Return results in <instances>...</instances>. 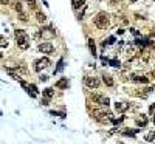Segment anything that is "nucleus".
I'll use <instances>...</instances> for the list:
<instances>
[{"label":"nucleus","mask_w":155,"mask_h":144,"mask_svg":"<svg viewBox=\"0 0 155 144\" xmlns=\"http://www.w3.org/2000/svg\"><path fill=\"white\" fill-rule=\"evenodd\" d=\"M130 2H138V0H130Z\"/></svg>","instance_id":"c9c22d12"},{"label":"nucleus","mask_w":155,"mask_h":144,"mask_svg":"<svg viewBox=\"0 0 155 144\" xmlns=\"http://www.w3.org/2000/svg\"><path fill=\"white\" fill-rule=\"evenodd\" d=\"M84 84L87 85V87H90V88H98L99 85H101V81H99L98 78H95V76H84Z\"/></svg>","instance_id":"39448f33"},{"label":"nucleus","mask_w":155,"mask_h":144,"mask_svg":"<svg viewBox=\"0 0 155 144\" xmlns=\"http://www.w3.org/2000/svg\"><path fill=\"white\" fill-rule=\"evenodd\" d=\"M62 70H64V59H59V64H58V68L54 70V75L59 73V71H62Z\"/></svg>","instance_id":"4be33fe9"},{"label":"nucleus","mask_w":155,"mask_h":144,"mask_svg":"<svg viewBox=\"0 0 155 144\" xmlns=\"http://www.w3.org/2000/svg\"><path fill=\"white\" fill-rule=\"evenodd\" d=\"M50 64H51V62H50L48 57H40V59H37L34 62V71H37V73H39V71H42L47 67H50Z\"/></svg>","instance_id":"20e7f679"},{"label":"nucleus","mask_w":155,"mask_h":144,"mask_svg":"<svg viewBox=\"0 0 155 144\" xmlns=\"http://www.w3.org/2000/svg\"><path fill=\"white\" fill-rule=\"evenodd\" d=\"M50 104V99H47V98H42V105H48Z\"/></svg>","instance_id":"c756f323"},{"label":"nucleus","mask_w":155,"mask_h":144,"mask_svg":"<svg viewBox=\"0 0 155 144\" xmlns=\"http://www.w3.org/2000/svg\"><path fill=\"white\" fill-rule=\"evenodd\" d=\"M138 130H140V129H136V130H124L123 135H124V137H135V133L138 132Z\"/></svg>","instance_id":"412c9836"},{"label":"nucleus","mask_w":155,"mask_h":144,"mask_svg":"<svg viewBox=\"0 0 155 144\" xmlns=\"http://www.w3.org/2000/svg\"><path fill=\"white\" fill-rule=\"evenodd\" d=\"M144 140H146V141H149V143L155 141V130H151V132L146 133V135H144Z\"/></svg>","instance_id":"f3484780"},{"label":"nucleus","mask_w":155,"mask_h":144,"mask_svg":"<svg viewBox=\"0 0 155 144\" xmlns=\"http://www.w3.org/2000/svg\"><path fill=\"white\" fill-rule=\"evenodd\" d=\"M115 40H116V39H115V36H110V37L107 39V45H113V43H115Z\"/></svg>","instance_id":"bb28decb"},{"label":"nucleus","mask_w":155,"mask_h":144,"mask_svg":"<svg viewBox=\"0 0 155 144\" xmlns=\"http://www.w3.org/2000/svg\"><path fill=\"white\" fill-rule=\"evenodd\" d=\"M93 22H95V25L98 26L99 30H106L107 26H109V14H107L106 11H101V13H98Z\"/></svg>","instance_id":"f03ea898"},{"label":"nucleus","mask_w":155,"mask_h":144,"mask_svg":"<svg viewBox=\"0 0 155 144\" xmlns=\"http://www.w3.org/2000/svg\"><path fill=\"white\" fill-rule=\"evenodd\" d=\"M26 2H30L31 5H36V0H26Z\"/></svg>","instance_id":"473e14b6"},{"label":"nucleus","mask_w":155,"mask_h":144,"mask_svg":"<svg viewBox=\"0 0 155 144\" xmlns=\"http://www.w3.org/2000/svg\"><path fill=\"white\" fill-rule=\"evenodd\" d=\"M50 113H51L53 116H61V118H65V113H64V112H62V113H59V112H54V110H51Z\"/></svg>","instance_id":"b1692460"},{"label":"nucleus","mask_w":155,"mask_h":144,"mask_svg":"<svg viewBox=\"0 0 155 144\" xmlns=\"http://www.w3.org/2000/svg\"><path fill=\"white\" fill-rule=\"evenodd\" d=\"M103 81H104V84L107 85V87H113V79L110 78V76H109V75H103Z\"/></svg>","instance_id":"dca6fc26"},{"label":"nucleus","mask_w":155,"mask_h":144,"mask_svg":"<svg viewBox=\"0 0 155 144\" xmlns=\"http://www.w3.org/2000/svg\"><path fill=\"white\" fill-rule=\"evenodd\" d=\"M87 43H88V50H90V54L96 56V45H95V40H93L92 37H88Z\"/></svg>","instance_id":"f8f14e48"},{"label":"nucleus","mask_w":155,"mask_h":144,"mask_svg":"<svg viewBox=\"0 0 155 144\" xmlns=\"http://www.w3.org/2000/svg\"><path fill=\"white\" fill-rule=\"evenodd\" d=\"M146 124H148V118H146L144 115H140V118H136V125H140V127H144Z\"/></svg>","instance_id":"2eb2a0df"},{"label":"nucleus","mask_w":155,"mask_h":144,"mask_svg":"<svg viewBox=\"0 0 155 144\" xmlns=\"http://www.w3.org/2000/svg\"><path fill=\"white\" fill-rule=\"evenodd\" d=\"M130 81H132V82H136V84H148V82H149L148 76H144V75H141V73H133V75L130 76Z\"/></svg>","instance_id":"1a4fd4ad"},{"label":"nucleus","mask_w":155,"mask_h":144,"mask_svg":"<svg viewBox=\"0 0 155 144\" xmlns=\"http://www.w3.org/2000/svg\"><path fill=\"white\" fill-rule=\"evenodd\" d=\"M109 65L113 67V68H121V62L118 59H110V60H109Z\"/></svg>","instance_id":"6ab92c4d"},{"label":"nucleus","mask_w":155,"mask_h":144,"mask_svg":"<svg viewBox=\"0 0 155 144\" xmlns=\"http://www.w3.org/2000/svg\"><path fill=\"white\" fill-rule=\"evenodd\" d=\"M149 113H151V116H155V104H152L149 107Z\"/></svg>","instance_id":"cd10ccee"},{"label":"nucleus","mask_w":155,"mask_h":144,"mask_svg":"<svg viewBox=\"0 0 155 144\" xmlns=\"http://www.w3.org/2000/svg\"><path fill=\"white\" fill-rule=\"evenodd\" d=\"M26 92H28V95H30L31 98H36V96L39 95V90H37V87H36L34 84H30V87H28Z\"/></svg>","instance_id":"ddd939ff"},{"label":"nucleus","mask_w":155,"mask_h":144,"mask_svg":"<svg viewBox=\"0 0 155 144\" xmlns=\"http://www.w3.org/2000/svg\"><path fill=\"white\" fill-rule=\"evenodd\" d=\"M14 8H16V11H17V13H23V11H22V3H20V2H16Z\"/></svg>","instance_id":"5701e85b"},{"label":"nucleus","mask_w":155,"mask_h":144,"mask_svg":"<svg viewBox=\"0 0 155 144\" xmlns=\"http://www.w3.org/2000/svg\"><path fill=\"white\" fill-rule=\"evenodd\" d=\"M6 2H8V0H2V5H6Z\"/></svg>","instance_id":"72a5a7b5"},{"label":"nucleus","mask_w":155,"mask_h":144,"mask_svg":"<svg viewBox=\"0 0 155 144\" xmlns=\"http://www.w3.org/2000/svg\"><path fill=\"white\" fill-rule=\"evenodd\" d=\"M130 30H132V33H133V34H135V36H138V31H136V30H135V28H130Z\"/></svg>","instance_id":"2f4dec72"},{"label":"nucleus","mask_w":155,"mask_h":144,"mask_svg":"<svg viewBox=\"0 0 155 144\" xmlns=\"http://www.w3.org/2000/svg\"><path fill=\"white\" fill-rule=\"evenodd\" d=\"M0 42H2V43H0V45H2V48L8 47V42H6V39H5V37H2V39H0Z\"/></svg>","instance_id":"c85d7f7f"},{"label":"nucleus","mask_w":155,"mask_h":144,"mask_svg":"<svg viewBox=\"0 0 155 144\" xmlns=\"http://www.w3.org/2000/svg\"><path fill=\"white\" fill-rule=\"evenodd\" d=\"M92 99L93 102L99 104V105H103V107H109V104H110V99H109L107 96H103V95H92Z\"/></svg>","instance_id":"423d86ee"},{"label":"nucleus","mask_w":155,"mask_h":144,"mask_svg":"<svg viewBox=\"0 0 155 144\" xmlns=\"http://www.w3.org/2000/svg\"><path fill=\"white\" fill-rule=\"evenodd\" d=\"M123 121H124V116H121V118H113V119H112L113 124H120V122H123Z\"/></svg>","instance_id":"a878e982"},{"label":"nucleus","mask_w":155,"mask_h":144,"mask_svg":"<svg viewBox=\"0 0 155 144\" xmlns=\"http://www.w3.org/2000/svg\"><path fill=\"white\" fill-rule=\"evenodd\" d=\"M71 5H73L75 10H79V8H84L85 0H71Z\"/></svg>","instance_id":"4468645a"},{"label":"nucleus","mask_w":155,"mask_h":144,"mask_svg":"<svg viewBox=\"0 0 155 144\" xmlns=\"http://www.w3.org/2000/svg\"><path fill=\"white\" fill-rule=\"evenodd\" d=\"M40 34H42V39H53L56 36V31L51 26H43V28H40Z\"/></svg>","instance_id":"6e6552de"},{"label":"nucleus","mask_w":155,"mask_h":144,"mask_svg":"<svg viewBox=\"0 0 155 144\" xmlns=\"http://www.w3.org/2000/svg\"><path fill=\"white\" fill-rule=\"evenodd\" d=\"M36 19H37V22H40V23H43L45 20H47V16L45 14H42V13H36Z\"/></svg>","instance_id":"aec40b11"},{"label":"nucleus","mask_w":155,"mask_h":144,"mask_svg":"<svg viewBox=\"0 0 155 144\" xmlns=\"http://www.w3.org/2000/svg\"><path fill=\"white\" fill-rule=\"evenodd\" d=\"M53 96H54L53 88H45V90H43V98H47V99H51Z\"/></svg>","instance_id":"a211bd4d"},{"label":"nucleus","mask_w":155,"mask_h":144,"mask_svg":"<svg viewBox=\"0 0 155 144\" xmlns=\"http://www.w3.org/2000/svg\"><path fill=\"white\" fill-rule=\"evenodd\" d=\"M92 116L96 119V121H99V122H109L110 121L112 122V119H113V115L112 113H106V112H103V110H93L92 112Z\"/></svg>","instance_id":"7ed1b4c3"},{"label":"nucleus","mask_w":155,"mask_h":144,"mask_svg":"<svg viewBox=\"0 0 155 144\" xmlns=\"http://www.w3.org/2000/svg\"><path fill=\"white\" fill-rule=\"evenodd\" d=\"M116 2H120V0H112V3H116Z\"/></svg>","instance_id":"f704fd0d"},{"label":"nucleus","mask_w":155,"mask_h":144,"mask_svg":"<svg viewBox=\"0 0 155 144\" xmlns=\"http://www.w3.org/2000/svg\"><path fill=\"white\" fill-rule=\"evenodd\" d=\"M129 104L127 102H115V110L116 112H120V113H124V112H127L129 110Z\"/></svg>","instance_id":"9d476101"},{"label":"nucleus","mask_w":155,"mask_h":144,"mask_svg":"<svg viewBox=\"0 0 155 144\" xmlns=\"http://www.w3.org/2000/svg\"><path fill=\"white\" fill-rule=\"evenodd\" d=\"M68 85H70V82H68V79L67 78H61L58 82H56V87L58 88H61V90H67L68 88Z\"/></svg>","instance_id":"9b49d317"},{"label":"nucleus","mask_w":155,"mask_h":144,"mask_svg":"<svg viewBox=\"0 0 155 144\" xmlns=\"http://www.w3.org/2000/svg\"><path fill=\"white\" fill-rule=\"evenodd\" d=\"M14 36H16V40H17V47L20 50H28L30 48V36L26 34V31L16 30Z\"/></svg>","instance_id":"f257e3e1"},{"label":"nucleus","mask_w":155,"mask_h":144,"mask_svg":"<svg viewBox=\"0 0 155 144\" xmlns=\"http://www.w3.org/2000/svg\"><path fill=\"white\" fill-rule=\"evenodd\" d=\"M19 17H20L22 22H26V20H28V16H26L25 13H19Z\"/></svg>","instance_id":"393cba45"},{"label":"nucleus","mask_w":155,"mask_h":144,"mask_svg":"<svg viewBox=\"0 0 155 144\" xmlns=\"http://www.w3.org/2000/svg\"><path fill=\"white\" fill-rule=\"evenodd\" d=\"M154 124H155V116H154Z\"/></svg>","instance_id":"e433bc0d"},{"label":"nucleus","mask_w":155,"mask_h":144,"mask_svg":"<svg viewBox=\"0 0 155 144\" xmlns=\"http://www.w3.org/2000/svg\"><path fill=\"white\" fill-rule=\"evenodd\" d=\"M39 79L42 81V82H45V81H48V76H45V75H42V76H40Z\"/></svg>","instance_id":"7c9ffc66"},{"label":"nucleus","mask_w":155,"mask_h":144,"mask_svg":"<svg viewBox=\"0 0 155 144\" xmlns=\"http://www.w3.org/2000/svg\"><path fill=\"white\" fill-rule=\"evenodd\" d=\"M37 50L40 53H43V54H51V53L54 51V47H53V43H50V42H40Z\"/></svg>","instance_id":"0eeeda50"}]
</instances>
